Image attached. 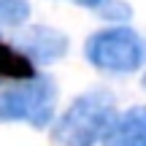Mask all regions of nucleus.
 <instances>
[{
    "label": "nucleus",
    "instance_id": "nucleus-6",
    "mask_svg": "<svg viewBox=\"0 0 146 146\" xmlns=\"http://www.w3.org/2000/svg\"><path fill=\"white\" fill-rule=\"evenodd\" d=\"M30 76H35L33 73V60L19 46H11V43L0 41V78L22 81V78H30Z\"/></svg>",
    "mask_w": 146,
    "mask_h": 146
},
{
    "label": "nucleus",
    "instance_id": "nucleus-5",
    "mask_svg": "<svg viewBox=\"0 0 146 146\" xmlns=\"http://www.w3.org/2000/svg\"><path fill=\"white\" fill-rule=\"evenodd\" d=\"M103 146H146V106H130L114 116Z\"/></svg>",
    "mask_w": 146,
    "mask_h": 146
},
{
    "label": "nucleus",
    "instance_id": "nucleus-10",
    "mask_svg": "<svg viewBox=\"0 0 146 146\" xmlns=\"http://www.w3.org/2000/svg\"><path fill=\"white\" fill-rule=\"evenodd\" d=\"M141 87H143V89H146V73H143V78H141Z\"/></svg>",
    "mask_w": 146,
    "mask_h": 146
},
{
    "label": "nucleus",
    "instance_id": "nucleus-1",
    "mask_svg": "<svg viewBox=\"0 0 146 146\" xmlns=\"http://www.w3.org/2000/svg\"><path fill=\"white\" fill-rule=\"evenodd\" d=\"M116 116V98L103 87L76 95L70 106L57 116L52 141L57 146H95L103 143L106 130Z\"/></svg>",
    "mask_w": 146,
    "mask_h": 146
},
{
    "label": "nucleus",
    "instance_id": "nucleus-2",
    "mask_svg": "<svg viewBox=\"0 0 146 146\" xmlns=\"http://www.w3.org/2000/svg\"><path fill=\"white\" fill-rule=\"evenodd\" d=\"M84 57L103 73L127 76L146 68V38L127 25H111L87 38Z\"/></svg>",
    "mask_w": 146,
    "mask_h": 146
},
{
    "label": "nucleus",
    "instance_id": "nucleus-4",
    "mask_svg": "<svg viewBox=\"0 0 146 146\" xmlns=\"http://www.w3.org/2000/svg\"><path fill=\"white\" fill-rule=\"evenodd\" d=\"M16 46L33 60V62H57L68 54L70 41L62 30L49 25H27L25 30L16 35Z\"/></svg>",
    "mask_w": 146,
    "mask_h": 146
},
{
    "label": "nucleus",
    "instance_id": "nucleus-9",
    "mask_svg": "<svg viewBox=\"0 0 146 146\" xmlns=\"http://www.w3.org/2000/svg\"><path fill=\"white\" fill-rule=\"evenodd\" d=\"M68 3H76V5H81V8H92V11H98L100 5L106 3V0H68Z\"/></svg>",
    "mask_w": 146,
    "mask_h": 146
},
{
    "label": "nucleus",
    "instance_id": "nucleus-3",
    "mask_svg": "<svg viewBox=\"0 0 146 146\" xmlns=\"http://www.w3.org/2000/svg\"><path fill=\"white\" fill-rule=\"evenodd\" d=\"M57 108V84L46 76L22 78L14 87L0 89V125L27 122L33 127H46Z\"/></svg>",
    "mask_w": 146,
    "mask_h": 146
},
{
    "label": "nucleus",
    "instance_id": "nucleus-8",
    "mask_svg": "<svg viewBox=\"0 0 146 146\" xmlns=\"http://www.w3.org/2000/svg\"><path fill=\"white\" fill-rule=\"evenodd\" d=\"M98 14L103 19H108V22H127L133 16V8L127 3H122V0H106L98 8Z\"/></svg>",
    "mask_w": 146,
    "mask_h": 146
},
{
    "label": "nucleus",
    "instance_id": "nucleus-7",
    "mask_svg": "<svg viewBox=\"0 0 146 146\" xmlns=\"http://www.w3.org/2000/svg\"><path fill=\"white\" fill-rule=\"evenodd\" d=\"M30 19V3L27 0H0V25L22 27Z\"/></svg>",
    "mask_w": 146,
    "mask_h": 146
}]
</instances>
